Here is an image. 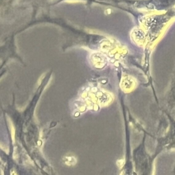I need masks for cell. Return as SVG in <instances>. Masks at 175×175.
Returning a JSON list of instances; mask_svg holds the SVG:
<instances>
[{
  "label": "cell",
  "mask_w": 175,
  "mask_h": 175,
  "mask_svg": "<svg viewBox=\"0 0 175 175\" xmlns=\"http://www.w3.org/2000/svg\"><path fill=\"white\" fill-rule=\"evenodd\" d=\"M11 175H17V173H16V172L14 171V170H12L11 172Z\"/></svg>",
  "instance_id": "3"
},
{
  "label": "cell",
  "mask_w": 175,
  "mask_h": 175,
  "mask_svg": "<svg viewBox=\"0 0 175 175\" xmlns=\"http://www.w3.org/2000/svg\"><path fill=\"white\" fill-rule=\"evenodd\" d=\"M10 128H11V134H12V139L13 143L15 142V129L14 126L13 125L12 122L10 121Z\"/></svg>",
  "instance_id": "2"
},
{
  "label": "cell",
  "mask_w": 175,
  "mask_h": 175,
  "mask_svg": "<svg viewBox=\"0 0 175 175\" xmlns=\"http://www.w3.org/2000/svg\"><path fill=\"white\" fill-rule=\"evenodd\" d=\"M91 60L92 64L96 68H102L105 63V59L101 54H93L91 58Z\"/></svg>",
  "instance_id": "1"
}]
</instances>
